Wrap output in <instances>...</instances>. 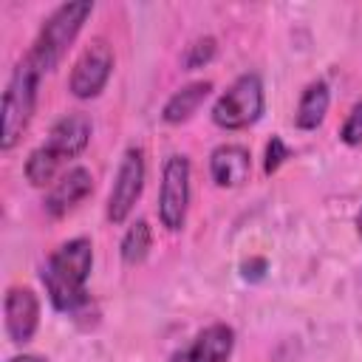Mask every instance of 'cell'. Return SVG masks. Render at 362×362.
Listing matches in <instances>:
<instances>
[{
    "label": "cell",
    "mask_w": 362,
    "mask_h": 362,
    "mask_svg": "<svg viewBox=\"0 0 362 362\" xmlns=\"http://www.w3.org/2000/svg\"><path fill=\"white\" fill-rule=\"evenodd\" d=\"M90 130H93V124H90V119L85 113H68V116H62L51 127L48 139L28 156V161H25L28 181L34 187H45L65 161L76 158L88 147Z\"/></svg>",
    "instance_id": "cell-2"
},
{
    "label": "cell",
    "mask_w": 362,
    "mask_h": 362,
    "mask_svg": "<svg viewBox=\"0 0 362 362\" xmlns=\"http://www.w3.org/2000/svg\"><path fill=\"white\" fill-rule=\"evenodd\" d=\"M110 71H113V51H110V45H107L102 37H96V40L79 54V59L74 62L68 88H71V93H74L76 99H93V96H99V90L107 85Z\"/></svg>",
    "instance_id": "cell-8"
},
{
    "label": "cell",
    "mask_w": 362,
    "mask_h": 362,
    "mask_svg": "<svg viewBox=\"0 0 362 362\" xmlns=\"http://www.w3.org/2000/svg\"><path fill=\"white\" fill-rule=\"evenodd\" d=\"M252 161H249V150L238 147V144H221L212 150L209 156V173L212 181L218 187H238L249 178Z\"/></svg>",
    "instance_id": "cell-12"
},
{
    "label": "cell",
    "mask_w": 362,
    "mask_h": 362,
    "mask_svg": "<svg viewBox=\"0 0 362 362\" xmlns=\"http://www.w3.org/2000/svg\"><path fill=\"white\" fill-rule=\"evenodd\" d=\"M356 229H359V238H362V209H359V215H356Z\"/></svg>",
    "instance_id": "cell-20"
},
{
    "label": "cell",
    "mask_w": 362,
    "mask_h": 362,
    "mask_svg": "<svg viewBox=\"0 0 362 362\" xmlns=\"http://www.w3.org/2000/svg\"><path fill=\"white\" fill-rule=\"evenodd\" d=\"M8 362H48V359H42V356H34V354H23V356H11Z\"/></svg>",
    "instance_id": "cell-19"
},
{
    "label": "cell",
    "mask_w": 362,
    "mask_h": 362,
    "mask_svg": "<svg viewBox=\"0 0 362 362\" xmlns=\"http://www.w3.org/2000/svg\"><path fill=\"white\" fill-rule=\"evenodd\" d=\"M328 102H331L328 85H325L322 79L311 82V85L303 90L300 105H297V113H294L297 127H300V130H314V127H320L322 119H325V113H328Z\"/></svg>",
    "instance_id": "cell-13"
},
{
    "label": "cell",
    "mask_w": 362,
    "mask_h": 362,
    "mask_svg": "<svg viewBox=\"0 0 362 362\" xmlns=\"http://www.w3.org/2000/svg\"><path fill=\"white\" fill-rule=\"evenodd\" d=\"M209 90H212V82H192V85L175 90V93L167 99L164 110H161L164 122H170V124L187 122V119L201 107V102L209 96Z\"/></svg>",
    "instance_id": "cell-14"
},
{
    "label": "cell",
    "mask_w": 362,
    "mask_h": 362,
    "mask_svg": "<svg viewBox=\"0 0 362 362\" xmlns=\"http://www.w3.org/2000/svg\"><path fill=\"white\" fill-rule=\"evenodd\" d=\"M339 139L345 144H351V147L362 144V102H356L351 107V113H348V119H345V124L339 130Z\"/></svg>",
    "instance_id": "cell-16"
},
{
    "label": "cell",
    "mask_w": 362,
    "mask_h": 362,
    "mask_svg": "<svg viewBox=\"0 0 362 362\" xmlns=\"http://www.w3.org/2000/svg\"><path fill=\"white\" fill-rule=\"evenodd\" d=\"M291 153H288V147L283 144V139L280 136H272V141L266 144V161H263V170H266V175H272L286 158H288Z\"/></svg>",
    "instance_id": "cell-17"
},
{
    "label": "cell",
    "mask_w": 362,
    "mask_h": 362,
    "mask_svg": "<svg viewBox=\"0 0 362 362\" xmlns=\"http://www.w3.org/2000/svg\"><path fill=\"white\" fill-rule=\"evenodd\" d=\"M212 54H215V40H198L195 45H189V54H187V65L189 68H198V65H204V62H209L212 59Z\"/></svg>",
    "instance_id": "cell-18"
},
{
    "label": "cell",
    "mask_w": 362,
    "mask_h": 362,
    "mask_svg": "<svg viewBox=\"0 0 362 362\" xmlns=\"http://www.w3.org/2000/svg\"><path fill=\"white\" fill-rule=\"evenodd\" d=\"M263 116V82L257 74L238 76L212 107V122L223 130H243Z\"/></svg>",
    "instance_id": "cell-5"
},
{
    "label": "cell",
    "mask_w": 362,
    "mask_h": 362,
    "mask_svg": "<svg viewBox=\"0 0 362 362\" xmlns=\"http://www.w3.org/2000/svg\"><path fill=\"white\" fill-rule=\"evenodd\" d=\"M235 348V331L229 325H209L204 328L189 348L173 354L170 362H226Z\"/></svg>",
    "instance_id": "cell-10"
},
{
    "label": "cell",
    "mask_w": 362,
    "mask_h": 362,
    "mask_svg": "<svg viewBox=\"0 0 362 362\" xmlns=\"http://www.w3.org/2000/svg\"><path fill=\"white\" fill-rule=\"evenodd\" d=\"M93 3L79 0V3H62L59 8L51 11V17L42 23L31 51H28V62L40 71L48 74L59 65V59L65 57V51L71 48V42L76 40L82 23L90 17Z\"/></svg>",
    "instance_id": "cell-3"
},
{
    "label": "cell",
    "mask_w": 362,
    "mask_h": 362,
    "mask_svg": "<svg viewBox=\"0 0 362 362\" xmlns=\"http://www.w3.org/2000/svg\"><path fill=\"white\" fill-rule=\"evenodd\" d=\"M189 206V161L187 156H170L161 173V192H158V221L178 232L187 221Z\"/></svg>",
    "instance_id": "cell-6"
},
{
    "label": "cell",
    "mask_w": 362,
    "mask_h": 362,
    "mask_svg": "<svg viewBox=\"0 0 362 362\" xmlns=\"http://www.w3.org/2000/svg\"><path fill=\"white\" fill-rule=\"evenodd\" d=\"M40 71L28 62V57L11 71L6 93H3V136H0V147L11 150L23 130L28 127L34 107H37V85H40Z\"/></svg>",
    "instance_id": "cell-4"
},
{
    "label": "cell",
    "mask_w": 362,
    "mask_h": 362,
    "mask_svg": "<svg viewBox=\"0 0 362 362\" xmlns=\"http://www.w3.org/2000/svg\"><path fill=\"white\" fill-rule=\"evenodd\" d=\"M150 243H153L150 223H147V221H136V223L124 232V238H122V260H124L127 266L141 263V260L147 257V252H150Z\"/></svg>",
    "instance_id": "cell-15"
},
{
    "label": "cell",
    "mask_w": 362,
    "mask_h": 362,
    "mask_svg": "<svg viewBox=\"0 0 362 362\" xmlns=\"http://www.w3.org/2000/svg\"><path fill=\"white\" fill-rule=\"evenodd\" d=\"M141 189H144V153L141 147H127L107 195V221L122 223L136 206Z\"/></svg>",
    "instance_id": "cell-7"
},
{
    "label": "cell",
    "mask_w": 362,
    "mask_h": 362,
    "mask_svg": "<svg viewBox=\"0 0 362 362\" xmlns=\"http://www.w3.org/2000/svg\"><path fill=\"white\" fill-rule=\"evenodd\" d=\"M93 189V178L85 167H74L65 175H59V181L51 187V192L45 195V212L51 218L65 215L68 209H74L79 201H85Z\"/></svg>",
    "instance_id": "cell-11"
},
{
    "label": "cell",
    "mask_w": 362,
    "mask_h": 362,
    "mask_svg": "<svg viewBox=\"0 0 362 362\" xmlns=\"http://www.w3.org/2000/svg\"><path fill=\"white\" fill-rule=\"evenodd\" d=\"M6 331H8V339L23 345L34 337L37 325H40V303H37V294L25 286H14L8 288L6 294Z\"/></svg>",
    "instance_id": "cell-9"
},
{
    "label": "cell",
    "mask_w": 362,
    "mask_h": 362,
    "mask_svg": "<svg viewBox=\"0 0 362 362\" xmlns=\"http://www.w3.org/2000/svg\"><path fill=\"white\" fill-rule=\"evenodd\" d=\"M93 266V246L88 238L62 243L42 266V286L57 311H76L88 300V277Z\"/></svg>",
    "instance_id": "cell-1"
}]
</instances>
